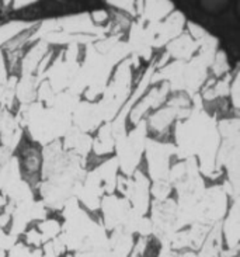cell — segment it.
Wrapping results in <instances>:
<instances>
[{
  "mask_svg": "<svg viewBox=\"0 0 240 257\" xmlns=\"http://www.w3.org/2000/svg\"><path fill=\"white\" fill-rule=\"evenodd\" d=\"M148 138L149 134L146 122L142 119L115 141L114 158L117 159L119 173L131 177L141 167Z\"/></svg>",
  "mask_w": 240,
  "mask_h": 257,
  "instance_id": "6da1fadb",
  "label": "cell"
},
{
  "mask_svg": "<svg viewBox=\"0 0 240 257\" xmlns=\"http://www.w3.org/2000/svg\"><path fill=\"white\" fill-rule=\"evenodd\" d=\"M146 163V176L151 181L169 180L173 162L176 160V149L172 141L148 138L145 145L144 159Z\"/></svg>",
  "mask_w": 240,
  "mask_h": 257,
  "instance_id": "7a4b0ae2",
  "label": "cell"
},
{
  "mask_svg": "<svg viewBox=\"0 0 240 257\" xmlns=\"http://www.w3.org/2000/svg\"><path fill=\"white\" fill-rule=\"evenodd\" d=\"M42 146L37 145L26 138L21 141L19 148L14 151V155L17 156L20 172L23 179L27 181L31 187L37 191V187L41 180V166H42Z\"/></svg>",
  "mask_w": 240,
  "mask_h": 257,
  "instance_id": "3957f363",
  "label": "cell"
},
{
  "mask_svg": "<svg viewBox=\"0 0 240 257\" xmlns=\"http://www.w3.org/2000/svg\"><path fill=\"white\" fill-rule=\"evenodd\" d=\"M130 211V202L127 201V198H124L123 195L117 193L104 194L101 198V204H100V211H98L100 221L104 229L111 232L117 228H123Z\"/></svg>",
  "mask_w": 240,
  "mask_h": 257,
  "instance_id": "277c9868",
  "label": "cell"
},
{
  "mask_svg": "<svg viewBox=\"0 0 240 257\" xmlns=\"http://www.w3.org/2000/svg\"><path fill=\"white\" fill-rule=\"evenodd\" d=\"M103 124V117L96 101L82 98L72 112V125L89 135H94Z\"/></svg>",
  "mask_w": 240,
  "mask_h": 257,
  "instance_id": "5b68a950",
  "label": "cell"
},
{
  "mask_svg": "<svg viewBox=\"0 0 240 257\" xmlns=\"http://www.w3.org/2000/svg\"><path fill=\"white\" fill-rule=\"evenodd\" d=\"M35 228L38 229V232L41 233L42 242L47 243V242H51L54 237H56L62 230V221L58 219V218H45L42 221H38L35 222Z\"/></svg>",
  "mask_w": 240,
  "mask_h": 257,
  "instance_id": "8992f818",
  "label": "cell"
}]
</instances>
